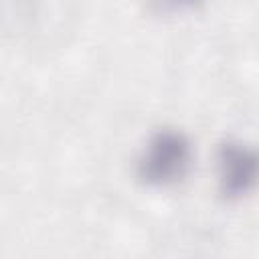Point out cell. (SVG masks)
Instances as JSON below:
<instances>
[{
  "label": "cell",
  "instance_id": "1",
  "mask_svg": "<svg viewBox=\"0 0 259 259\" xmlns=\"http://www.w3.org/2000/svg\"><path fill=\"white\" fill-rule=\"evenodd\" d=\"M192 158L188 136L174 127H162L144 144L136 160V174L148 186H172L188 174Z\"/></svg>",
  "mask_w": 259,
  "mask_h": 259
},
{
  "label": "cell",
  "instance_id": "2",
  "mask_svg": "<svg viewBox=\"0 0 259 259\" xmlns=\"http://www.w3.org/2000/svg\"><path fill=\"white\" fill-rule=\"evenodd\" d=\"M217 182L219 192L227 200L247 196L257 182V152L243 140L229 138L217 150Z\"/></svg>",
  "mask_w": 259,
  "mask_h": 259
},
{
  "label": "cell",
  "instance_id": "3",
  "mask_svg": "<svg viewBox=\"0 0 259 259\" xmlns=\"http://www.w3.org/2000/svg\"><path fill=\"white\" fill-rule=\"evenodd\" d=\"M162 10H172V12H180V10H190L200 6L204 0H154Z\"/></svg>",
  "mask_w": 259,
  "mask_h": 259
}]
</instances>
